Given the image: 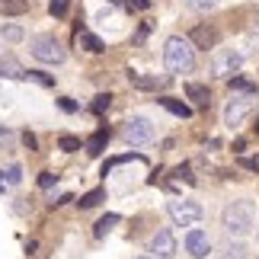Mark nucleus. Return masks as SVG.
<instances>
[{
  "mask_svg": "<svg viewBox=\"0 0 259 259\" xmlns=\"http://www.w3.org/2000/svg\"><path fill=\"white\" fill-rule=\"evenodd\" d=\"M256 240H259V227H256Z\"/></svg>",
  "mask_w": 259,
  "mask_h": 259,
  "instance_id": "obj_40",
  "label": "nucleus"
},
{
  "mask_svg": "<svg viewBox=\"0 0 259 259\" xmlns=\"http://www.w3.org/2000/svg\"><path fill=\"white\" fill-rule=\"evenodd\" d=\"M109 138H112V132H109V128L103 125V128H96V132L93 135H90V141L83 144L87 147V154L90 157H99V154H103L106 151V144H109Z\"/></svg>",
  "mask_w": 259,
  "mask_h": 259,
  "instance_id": "obj_13",
  "label": "nucleus"
},
{
  "mask_svg": "<svg viewBox=\"0 0 259 259\" xmlns=\"http://www.w3.org/2000/svg\"><path fill=\"white\" fill-rule=\"evenodd\" d=\"M0 80H26V67L13 55H4L0 58Z\"/></svg>",
  "mask_w": 259,
  "mask_h": 259,
  "instance_id": "obj_12",
  "label": "nucleus"
},
{
  "mask_svg": "<svg viewBox=\"0 0 259 259\" xmlns=\"http://www.w3.org/2000/svg\"><path fill=\"white\" fill-rule=\"evenodd\" d=\"M163 67L166 74H192L195 71V45L183 35H170L163 42Z\"/></svg>",
  "mask_w": 259,
  "mask_h": 259,
  "instance_id": "obj_1",
  "label": "nucleus"
},
{
  "mask_svg": "<svg viewBox=\"0 0 259 259\" xmlns=\"http://www.w3.org/2000/svg\"><path fill=\"white\" fill-rule=\"evenodd\" d=\"M23 144L29 147V151H38V138L32 132H23Z\"/></svg>",
  "mask_w": 259,
  "mask_h": 259,
  "instance_id": "obj_33",
  "label": "nucleus"
},
{
  "mask_svg": "<svg viewBox=\"0 0 259 259\" xmlns=\"http://www.w3.org/2000/svg\"><path fill=\"white\" fill-rule=\"evenodd\" d=\"M147 29H151V26H141V29H138V35H135V42H144V38H147Z\"/></svg>",
  "mask_w": 259,
  "mask_h": 259,
  "instance_id": "obj_36",
  "label": "nucleus"
},
{
  "mask_svg": "<svg viewBox=\"0 0 259 259\" xmlns=\"http://www.w3.org/2000/svg\"><path fill=\"white\" fill-rule=\"evenodd\" d=\"M141 259H151V256H141Z\"/></svg>",
  "mask_w": 259,
  "mask_h": 259,
  "instance_id": "obj_41",
  "label": "nucleus"
},
{
  "mask_svg": "<svg viewBox=\"0 0 259 259\" xmlns=\"http://www.w3.org/2000/svg\"><path fill=\"white\" fill-rule=\"evenodd\" d=\"M55 183H58V176H55V173H48V170H45V173H38V189H52Z\"/></svg>",
  "mask_w": 259,
  "mask_h": 259,
  "instance_id": "obj_30",
  "label": "nucleus"
},
{
  "mask_svg": "<svg viewBox=\"0 0 259 259\" xmlns=\"http://www.w3.org/2000/svg\"><path fill=\"white\" fill-rule=\"evenodd\" d=\"M115 224H118V214H106V218H99L96 227H93V237H96V240H103V237H106L109 231H112Z\"/></svg>",
  "mask_w": 259,
  "mask_h": 259,
  "instance_id": "obj_19",
  "label": "nucleus"
},
{
  "mask_svg": "<svg viewBox=\"0 0 259 259\" xmlns=\"http://www.w3.org/2000/svg\"><path fill=\"white\" fill-rule=\"evenodd\" d=\"M7 189H10V186H7V179H4V173H0V192H7Z\"/></svg>",
  "mask_w": 259,
  "mask_h": 259,
  "instance_id": "obj_37",
  "label": "nucleus"
},
{
  "mask_svg": "<svg viewBox=\"0 0 259 259\" xmlns=\"http://www.w3.org/2000/svg\"><path fill=\"white\" fill-rule=\"evenodd\" d=\"M0 10L4 16H23L29 13V0H0Z\"/></svg>",
  "mask_w": 259,
  "mask_h": 259,
  "instance_id": "obj_18",
  "label": "nucleus"
},
{
  "mask_svg": "<svg viewBox=\"0 0 259 259\" xmlns=\"http://www.w3.org/2000/svg\"><path fill=\"white\" fill-rule=\"evenodd\" d=\"M186 253L192 259H205L208 253H211V237H208L205 231H198V227H192V231L186 234Z\"/></svg>",
  "mask_w": 259,
  "mask_h": 259,
  "instance_id": "obj_9",
  "label": "nucleus"
},
{
  "mask_svg": "<svg viewBox=\"0 0 259 259\" xmlns=\"http://www.w3.org/2000/svg\"><path fill=\"white\" fill-rule=\"evenodd\" d=\"M122 138H125V144H132V147L151 144L154 141V122H151V118H144V115H132L122 125Z\"/></svg>",
  "mask_w": 259,
  "mask_h": 259,
  "instance_id": "obj_5",
  "label": "nucleus"
},
{
  "mask_svg": "<svg viewBox=\"0 0 259 259\" xmlns=\"http://www.w3.org/2000/svg\"><path fill=\"white\" fill-rule=\"evenodd\" d=\"M29 52H32V58H35V61H42V64H64L67 61L64 45L58 42V35H52V32L35 35L32 45H29Z\"/></svg>",
  "mask_w": 259,
  "mask_h": 259,
  "instance_id": "obj_3",
  "label": "nucleus"
},
{
  "mask_svg": "<svg viewBox=\"0 0 259 259\" xmlns=\"http://www.w3.org/2000/svg\"><path fill=\"white\" fill-rule=\"evenodd\" d=\"M99 202H106V189H93V192L80 195V202H77V205H80L83 211H90V208H96Z\"/></svg>",
  "mask_w": 259,
  "mask_h": 259,
  "instance_id": "obj_20",
  "label": "nucleus"
},
{
  "mask_svg": "<svg viewBox=\"0 0 259 259\" xmlns=\"http://www.w3.org/2000/svg\"><path fill=\"white\" fill-rule=\"evenodd\" d=\"M67 202H74V198H71V195H67V192H64V195H58V198H55V202H48V205H52V208H61V205H67Z\"/></svg>",
  "mask_w": 259,
  "mask_h": 259,
  "instance_id": "obj_35",
  "label": "nucleus"
},
{
  "mask_svg": "<svg viewBox=\"0 0 259 259\" xmlns=\"http://www.w3.org/2000/svg\"><path fill=\"white\" fill-rule=\"evenodd\" d=\"M246 170H253V173H259V157H246V160H240Z\"/></svg>",
  "mask_w": 259,
  "mask_h": 259,
  "instance_id": "obj_34",
  "label": "nucleus"
},
{
  "mask_svg": "<svg viewBox=\"0 0 259 259\" xmlns=\"http://www.w3.org/2000/svg\"><path fill=\"white\" fill-rule=\"evenodd\" d=\"M166 80L170 77H157V74H141V71H128V83H132L135 90H163L166 87Z\"/></svg>",
  "mask_w": 259,
  "mask_h": 259,
  "instance_id": "obj_11",
  "label": "nucleus"
},
{
  "mask_svg": "<svg viewBox=\"0 0 259 259\" xmlns=\"http://www.w3.org/2000/svg\"><path fill=\"white\" fill-rule=\"evenodd\" d=\"M23 35H26V32H23V26H16V23H7V26H4V38H7L10 45L23 42Z\"/></svg>",
  "mask_w": 259,
  "mask_h": 259,
  "instance_id": "obj_23",
  "label": "nucleus"
},
{
  "mask_svg": "<svg viewBox=\"0 0 259 259\" xmlns=\"http://www.w3.org/2000/svg\"><path fill=\"white\" fill-rule=\"evenodd\" d=\"M4 173V179H7V186H19L23 183V170H19V163H13V166H7V170H0Z\"/></svg>",
  "mask_w": 259,
  "mask_h": 259,
  "instance_id": "obj_26",
  "label": "nucleus"
},
{
  "mask_svg": "<svg viewBox=\"0 0 259 259\" xmlns=\"http://www.w3.org/2000/svg\"><path fill=\"white\" fill-rule=\"evenodd\" d=\"M189 42H192L195 48H218V29H211V26H205V23H198V26H192V32H189Z\"/></svg>",
  "mask_w": 259,
  "mask_h": 259,
  "instance_id": "obj_10",
  "label": "nucleus"
},
{
  "mask_svg": "<svg viewBox=\"0 0 259 259\" xmlns=\"http://www.w3.org/2000/svg\"><path fill=\"white\" fill-rule=\"evenodd\" d=\"M77 45H80L83 52H90V55H103V52H106L103 38H96L93 32H87L83 26H77Z\"/></svg>",
  "mask_w": 259,
  "mask_h": 259,
  "instance_id": "obj_15",
  "label": "nucleus"
},
{
  "mask_svg": "<svg viewBox=\"0 0 259 259\" xmlns=\"http://www.w3.org/2000/svg\"><path fill=\"white\" fill-rule=\"evenodd\" d=\"M58 106H61L64 112H77V109H80V106H77V103H74L71 96H61V99H58Z\"/></svg>",
  "mask_w": 259,
  "mask_h": 259,
  "instance_id": "obj_32",
  "label": "nucleus"
},
{
  "mask_svg": "<svg viewBox=\"0 0 259 259\" xmlns=\"http://www.w3.org/2000/svg\"><path fill=\"white\" fill-rule=\"evenodd\" d=\"M157 103H160V106L166 109V112H173L176 118H192V106H189V103H183V99H173V96H160Z\"/></svg>",
  "mask_w": 259,
  "mask_h": 259,
  "instance_id": "obj_16",
  "label": "nucleus"
},
{
  "mask_svg": "<svg viewBox=\"0 0 259 259\" xmlns=\"http://www.w3.org/2000/svg\"><path fill=\"white\" fill-rule=\"evenodd\" d=\"M240 64H243V55L234 52V48H218V52L211 55V74L221 77V80H227L231 74H237Z\"/></svg>",
  "mask_w": 259,
  "mask_h": 259,
  "instance_id": "obj_6",
  "label": "nucleus"
},
{
  "mask_svg": "<svg viewBox=\"0 0 259 259\" xmlns=\"http://www.w3.org/2000/svg\"><path fill=\"white\" fill-rule=\"evenodd\" d=\"M166 214H170V221L176 227H192L205 218L202 205L198 202H189V198H173V202H166Z\"/></svg>",
  "mask_w": 259,
  "mask_h": 259,
  "instance_id": "obj_4",
  "label": "nucleus"
},
{
  "mask_svg": "<svg viewBox=\"0 0 259 259\" xmlns=\"http://www.w3.org/2000/svg\"><path fill=\"white\" fill-rule=\"evenodd\" d=\"M147 253H154V259H173V256H176V237H173L170 227H163V231H157V234L151 237Z\"/></svg>",
  "mask_w": 259,
  "mask_h": 259,
  "instance_id": "obj_7",
  "label": "nucleus"
},
{
  "mask_svg": "<svg viewBox=\"0 0 259 259\" xmlns=\"http://www.w3.org/2000/svg\"><path fill=\"white\" fill-rule=\"evenodd\" d=\"M253 132H256V135H259V115H256V122H253Z\"/></svg>",
  "mask_w": 259,
  "mask_h": 259,
  "instance_id": "obj_39",
  "label": "nucleus"
},
{
  "mask_svg": "<svg viewBox=\"0 0 259 259\" xmlns=\"http://www.w3.org/2000/svg\"><path fill=\"white\" fill-rule=\"evenodd\" d=\"M128 13H147V10L154 7V0H118Z\"/></svg>",
  "mask_w": 259,
  "mask_h": 259,
  "instance_id": "obj_22",
  "label": "nucleus"
},
{
  "mask_svg": "<svg viewBox=\"0 0 259 259\" xmlns=\"http://www.w3.org/2000/svg\"><path fill=\"white\" fill-rule=\"evenodd\" d=\"M186 4L192 7V10H198V13H202V10H211V7L218 4V0H186Z\"/></svg>",
  "mask_w": 259,
  "mask_h": 259,
  "instance_id": "obj_31",
  "label": "nucleus"
},
{
  "mask_svg": "<svg viewBox=\"0 0 259 259\" xmlns=\"http://www.w3.org/2000/svg\"><path fill=\"white\" fill-rule=\"evenodd\" d=\"M186 96L192 99L195 109H208V106H211V90H208L205 83H186Z\"/></svg>",
  "mask_w": 259,
  "mask_h": 259,
  "instance_id": "obj_14",
  "label": "nucleus"
},
{
  "mask_svg": "<svg viewBox=\"0 0 259 259\" xmlns=\"http://www.w3.org/2000/svg\"><path fill=\"white\" fill-rule=\"evenodd\" d=\"M109 106H112V96H109V93H99V96L93 99V106H90V109H93L96 115H103V112H106Z\"/></svg>",
  "mask_w": 259,
  "mask_h": 259,
  "instance_id": "obj_28",
  "label": "nucleus"
},
{
  "mask_svg": "<svg viewBox=\"0 0 259 259\" xmlns=\"http://www.w3.org/2000/svg\"><path fill=\"white\" fill-rule=\"evenodd\" d=\"M26 80H35L38 87H55V77L45 71H26Z\"/></svg>",
  "mask_w": 259,
  "mask_h": 259,
  "instance_id": "obj_25",
  "label": "nucleus"
},
{
  "mask_svg": "<svg viewBox=\"0 0 259 259\" xmlns=\"http://www.w3.org/2000/svg\"><path fill=\"white\" fill-rule=\"evenodd\" d=\"M221 259H246V246L243 243H224L221 246Z\"/></svg>",
  "mask_w": 259,
  "mask_h": 259,
  "instance_id": "obj_21",
  "label": "nucleus"
},
{
  "mask_svg": "<svg viewBox=\"0 0 259 259\" xmlns=\"http://www.w3.org/2000/svg\"><path fill=\"white\" fill-rule=\"evenodd\" d=\"M4 138H10V132H7V128H0V141H4Z\"/></svg>",
  "mask_w": 259,
  "mask_h": 259,
  "instance_id": "obj_38",
  "label": "nucleus"
},
{
  "mask_svg": "<svg viewBox=\"0 0 259 259\" xmlns=\"http://www.w3.org/2000/svg\"><path fill=\"white\" fill-rule=\"evenodd\" d=\"M253 221H256V205L250 202V198H237V202H231L221 211V224H224V231L231 234V237L250 234Z\"/></svg>",
  "mask_w": 259,
  "mask_h": 259,
  "instance_id": "obj_2",
  "label": "nucleus"
},
{
  "mask_svg": "<svg viewBox=\"0 0 259 259\" xmlns=\"http://www.w3.org/2000/svg\"><path fill=\"white\" fill-rule=\"evenodd\" d=\"M173 176H176V179H183V183H189V186H195V176H192V166H189V163L176 166V170H173Z\"/></svg>",
  "mask_w": 259,
  "mask_h": 259,
  "instance_id": "obj_29",
  "label": "nucleus"
},
{
  "mask_svg": "<svg viewBox=\"0 0 259 259\" xmlns=\"http://www.w3.org/2000/svg\"><path fill=\"white\" fill-rule=\"evenodd\" d=\"M67 7H71V0H48V13H52L55 19H61L67 13Z\"/></svg>",
  "mask_w": 259,
  "mask_h": 259,
  "instance_id": "obj_27",
  "label": "nucleus"
},
{
  "mask_svg": "<svg viewBox=\"0 0 259 259\" xmlns=\"http://www.w3.org/2000/svg\"><path fill=\"white\" fill-rule=\"evenodd\" d=\"M227 87H231V93H246V96H256L259 93V87L250 83V80H243V77H227Z\"/></svg>",
  "mask_w": 259,
  "mask_h": 259,
  "instance_id": "obj_17",
  "label": "nucleus"
},
{
  "mask_svg": "<svg viewBox=\"0 0 259 259\" xmlns=\"http://www.w3.org/2000/svg\"><path fill=\"white\" fill-rule=\"evenodd\" d=\"M58 147H61L64 154H74V151H80V138H74V135H61V138H58Z\"/></svg>",
  "mask_w": 259,
  "mask_h": 259,
  "instance_id": "obj_24",
  "label": "nucleus"
},
{
  "mask_svg": "<svg viewBox=\"0 0 259 259\" xmlns=\"http://www.w3.org/2000/svg\"><path fill=\"white\" fill-rule=\"evenodd\" d=\"M250 99H253V96H246V93H234V99H231V103H227V109H224V125H227V128L243 125V118L250 115Z\"/></svg>",
  "mask_w": 259,
  "mask_h": 259,
  "instance_id": "obj_8",
  "label": "nucleus"
}]
</instances>
